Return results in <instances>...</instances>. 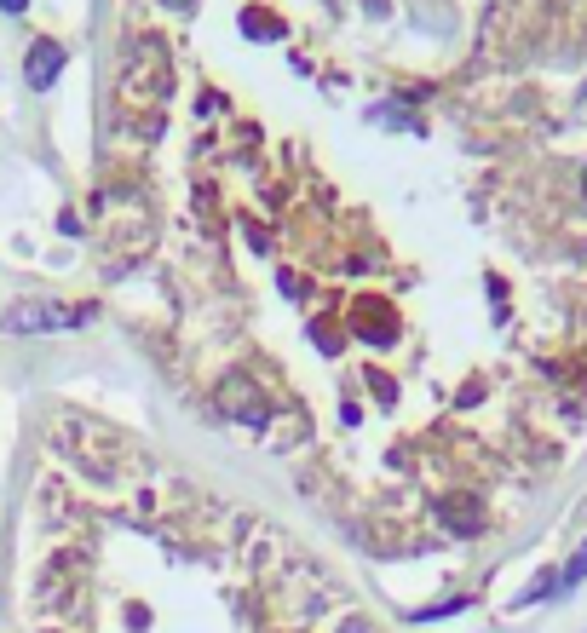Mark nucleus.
Segmentation results:
<instances>
[{"instance_id":"obj_3","label":"nucleus","mask_w":587,"mask_h":633,"mask_svg":"<svg viewBox=\"0 0 587 633\" xmlns=\"http://www.w3.org/2000/svg\"><path fill=\"white\" fill-rule=\"evenodd\" d=\"M225 409H231L236 421H248V426H265V409H259V398L248 392V380H231L225 386Z\"/></svg>"},{"instance_id":"obj_1","label":"nucleus","mask_w":587,"mask_h":633,"mask_svg":"<svg viewBox=\"0 0 587 633\" xmlns=\"http://www.w3.org/2000/svg\"><path fill=\"white\" fill-rule=\"evenodd\" d=\"M87 323V311H64V305H12L6 311V329L29 334V329H75Z\"/></svg>"},{"instance_id":"obj_4","label":"nucleus","mask_w":587,"mask_h":633,"mask_svg":"<svg viewBox=\"0 0 587 633\" xmlns=\"http://www.w3.org/2000/svg\"><path fill=\"white\" fill-rule=\"evenodd\" d=\"M582 576H587V547L576 553V559H570V570H564V587H576Z\"/></svg>"},{"instance_id":"obj_5","label":"nucleus","mask_w":587,"mask_h":633,"mask_svg":"<svg viewBox=\"0 0 587 633\" xmlns=\"http://www.w3.org/2000/svg\"><path fill=\"white\" fill-rule=\"evenodd\" d=\"M0 6H6V12H29V0H0Z\"/></svg>"},{"instance_id":"obj_2","label":"nucleus","mask_w":587,"mask_h":633,"mask_svg":"<svg viewBox=\"0 0 587 633\" xmlns=\"http://www.w3.org/2000/svg\"><path fill=\"white\" fill-rule=\"evenodd\" d=\"M29 87H35V93H47L52 81H58V75H64V47H58V41H35V47H29Z\"/></svg>"}]
</instances>
